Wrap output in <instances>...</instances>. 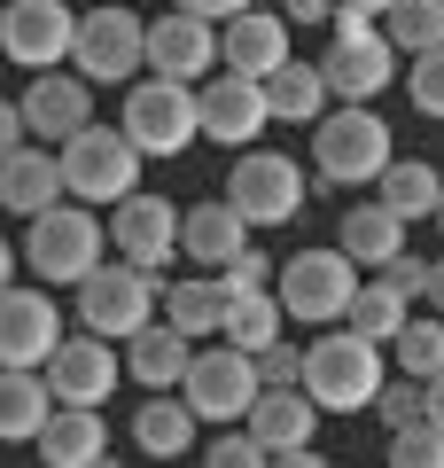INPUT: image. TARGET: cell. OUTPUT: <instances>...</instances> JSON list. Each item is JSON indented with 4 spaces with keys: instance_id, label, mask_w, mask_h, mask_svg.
<instances>
[{
    "instance_id": "6da1fadb",
    "label": "cell",
    "mask_w": 444,
    "mask_h": 468,
    "mask_svg": "<svg viewBox=\"0 0 444 468\" xmlns=\"http://www.w3.org/2000/svg\"><path fill=\"white\" fill-rule=\"evenodd\" d=\"M382 351H390V344L359 335L351 320H335L328 335L304 344V390L320 399V414H375V390L390 383Z\"/></svg>"
},
{
    "instance_id": "7a4b0ae2",
    "label": "cell",
    "mask_w": 444,
    "mask_h": 468,
    "mask_svg": "<svg viewBox=\"0 0 444 468\" xmlns=\"http://www.w3.org/2000/svg\"><path fill=\"white\" fill-rule=\"evenodd\" d=\"M101 242H110V227H101L94 203H48L24 227V273H39L48 289H63V282L79 289L101 266Z\"/></svg>"
},
{
    "instance_id": "3957f363",
    "label": "cell",
    "mask_w": 444,
    "mask_h": 468,
    "mask_svg": "<svg viewBox=\"0 0 444 468\" xmlns=\"http://www.w3.org/2000/svg\"><path fill=\"white\" fill-rule=\"evenodd\" d=\"M390 125L375 117V101H344L312 125V172L328 187H375L390 172Z\"/></svg>"
},
{
    "instance_id": "277c9868",
    "label": "cell",
    "mask_w": 444,
    "mask_h": 468,
    "mask_svg": "<svg viewBox=\"0 0 444 468\" xmlns=\"http://www.w3.org/2000/svg\"><path fill=\"white\" fill-rule=\"evenodd\" d=\"M117 125L141 141V156H187V149L203 141V101H196V86H187V79L148 70V79L125 86V110H117Z\"/></svg>"
},
{
    "instance_id": "5b68a950",
    "label": "cell",
    "mask_w": 444,
    "mask_h": 468,
    "mask_svg": "<svg viewBox=\"0 0 444 468\" xmlns=\"http://www.w3.org/2000/svg\"><path fill=\"white\" fill-rule=\"evenodd\" d=\"M273 289H280V313H289L296 328H335V320L351 313V297H359V258H351L344 242L296 250V258H280Z\"/></svg>"
},
{
    "instance_id": "8992f818",
    "label": "cell",
    "mask_w": 444,
    "mask_h": 468,
    "mask_svg": "<svg viewBox=\"0 0 444 468\" xmlns=\"http://www.w3.org/2000/svg\"><path fill=\"white\" fill-rule=\"evenodd\" d=\"M156 313H164V282H156L148 266H132V258L94 266V273L79 282V328L110 335V344H132Z\"/></svg>"
},
{
    "instance_id": "52a82bcc",
    "label": "cell",
    "mask_w": 444,
    "mask_h": 468,
    "mask_svg": "<svg viewBox=\"0 0 444 468\" xmlns=\"http://www.w3.org/2000/svg\"><path fill=\"white\" fill-rule=\"evenodd\" d=\"M141 141L125 133V125H79V133L63 141V180L79 203H125L132 187H141Z\"/></svg>"
},
{
    "instance_id": "ba28073f",
    "label": "cell",
    "mask_w": 444,
    "mask_h": 468,
    "mask_svg": "<svg viewBox=\"0 0 444 468\" xmlns=\"http://www.w3.org/2000/svg\"><path fill=\"white\" fill-rule=\"evenodd\" d=\"M70 70H86L94 86H132L148 70V16H132L125 0L86 8L79 39H70Z\"/></svg>"
},
{
    "instance_id": "9c48e42d",
    "label": "cell",
    "mask_w": 444,
    "mask_h": 468,
    "mask_svg": "<svg viewBox=\"0 0 444 468\" xmlns=\"http://www.w3.org/2000/svg\"><path fill=\"white\" fill-rule=\"evenodd\" d=\"M258 390H265L258 351H242V344H227V335H218V344H196V367H187L180 399L196 406V421H249Z\"/></svg>"
},
{
    "instance_id": "30bf717a",
    "label": "cell",
    "mask_w": 444,
    "mask_h": 468,
    "mask_svg": "<svg viewBox=\"0 0 444 468\" xmlns=\"http://www.w3.org/2000/svg\"><path fill=\"white\" fill-rule=\"evenodd\" d=\"M304 196H312V180H304L296 156H280V149H242L234 172H227V203L249 227H289V218L304 211Z\"/></svg>"
},
{
    "instance_id": "8fae6325",
    "label": "cell",
    "mask_w": 444,
    "mask_h": 468,
    "mask_svg": "<svg viewBox=\"0 0 444 468\" xmlns=\"http://www.w3.org/2000/svg\"><path fill=\"white\" fill-rule=\"evenodd\" d=\"M320 70H328V94L335 101H375L382 86L397 79V48H390L382 24L335 8V39H328V55H320Z\"/></svg>"
},
{
    "instance_id": "7c38bea8",
    "label": "cell",
    "mask_w": 444,
    "mask_h": 468,
    "mask_svg": "<svg viewBox=\"0 0 444 468\" xmlns=\"http://www.w3.org/2000/svg\"><path fill=\"white\" fill-rule=\"evenodd\" d=\"M249 430L258 445L273 452L280 468H320L328 452H312V430H320V399L304 383H265L258 406H249Z\"/></svg>"
},
{
    "instance_id": "4fadbf2b",
    "label": "cell",
    "mask_w": 444,
    "mask_h": 468,
    "mask_svg": "<svg viewBox=\"0 0 444 468\" xmlns=\"http://www.w3.org/2000/svg\"><path fill=\"white\" fill-rule=\"evenodd\" d=\"M70 39H79V8L63 0H8V16H0V55L16 70L70 63Z\"/></svg>"
},
{
    "instance_id": "5bb4252c",
    "label": "cell",
    "mask_w": 444,
    "mask_h": 468,
    "mask_svg": "<svg viewBox=\"0 0 444 468\" xmlns=\"http://www.w3.org/2000/svg\"><path fill=\"white\" fill-rule=\"evenodd\" d=\"M180 218L187 211H172V196H141V187H132L125 203H110V250L164 282L172 250H180Z\"/></svg>"
},
{
    "instance_id": "9a60e30c",
    "label": "cell",
    "mask_w": 444,
    "mask_h": 468,
    "mask_svg": "<svg viewBox=\"0 0 444 468\" xmlns=\"http://www.w3.org/2000/svg\"><path fill=\"white\" fill-rule=\"evenodd\" d=\"M117 375H125V359H117V344H110V335H94V328L63 335V344H55V359H48L55 406H110Z\"/></svg>"
},
{
    "instance_id": "2e32d148",
    "label": "cell",
    "mask_w": 444,
    "mask_h": 468,
    "mask_svg": "<svg viewBox=\"0 0 444 468\" xmlns=\"http://www.w3.org/2000/svg\"><path fill=\"white\" fill-rule=\"evenodd\" d=\"M24 125H32V141H55L63 149L79 125H94V79L86 70H32V86H24Z\"/></svg>"
},
{
    "instance_id": "e0dca14e",
    "label": "cell",
    "mask_w": 444,
    "mask_h": 468,
    "mask_svg": "<svg viewBox=\"0 0 444 468\" xmlns=\"http://www.w3.org/2000/svg\"><path fill=\"white\" fill-rule=\"evenodd\" d=\"M63 344V313L48 289H0V367H48Z\"/></svg>"
},
{
    "instance_id": "ac0fdd59",
    "label": "cell",
    "mask_w": 444,
    "mask_h": 468,
    "mask_svg": "<svg viewBox=\"0 0 444 468\" xmlns=\"http://www.w3.org/2000/svg\"><path fill=\"white\" fill-rule=\"evenodd\" d=\"M196 101H203V141H227V149H249V141L273 125L265 79H242V70H227V79H203Z\"/></svg>"
},
{
    "instance_id": "d6986e66",
    "label": "cell",
    "mask_w": 444,
    "mask_h": 468,
    "mask_svg": "<svg viewBox=\"0 0 444 468\" xmlns=\"http://www.w3.org/2000/svg\"><path fill=\"white\" fill-rule=\"evenodd\" d=\"M211 63H218V24L211 16H196V8H164V16H148V70L196 86Z\"/></svg>"
},
{
    "instance_id": "ffe728a7",
    "label": "cell",
    "mask_w": 444,
    "mask_h": 468,
    "mask_svg": "<svg viewBox=\"0 0 444 468\" xmlns=\"http://www.w3.org/2000/svg\"><path fill=\"white\" fill-rule=\"evenodd\" d=\"M70 180H63V149H48V141H24L16 156H0V211L16 218H39L48 203H63Z\"/></svg>"
},
{
    "instance_id": "44dd1931",
    "label": "cell",
    "mask_w": 444,
    "mask_h": 468,
    "mask_svg": "<svg viewBox=\"0 0 444 468\" xmlns=\"http://www.w3.org/2000/svg\"><path fill=\"white\" fill-rule=\"evenodd\" d=\"M296 55L289 39V16H265V8H242V16L218 24V63L242 70V79H265V70H280Z\"/></svg>"
},
{
    "instance_id": "7402d4cb",
    "label": "cell",
    "mask_w": 444,
    "mask_h": 468,
    "mask_svg": "<svg viewBox=\"0 0 444 468\" xmlns=\"http://www.w3.org/2000/svg\"><path fill=\"white\" fill-rule=\"evenodd\" d=\"M249 234H258V227H249V218L234 211L227 196H218V203H187V218H180V250L196 258V266L218 273V266H234V258L249 250Z\"/></svg>"
},
{
    "instance_id": "603a6c76",
    "label": "cell",
    "mask_w": 444,
    "mask_h": 468,
    "mask_svg": "<svg viewBox=\"0 0 444 468\" xmlns=\"http://www.w3.org/2000/svg\"><path fill=\"white\" fill-rule=\"evenodd\" d=\"M39 461L48 468H101L110 461V421L101 406H55L39 430Z\"/></svg>"
},
{
    "instance_id": "cb8c5ba5",
    "label": "cell",
    "mask_w": 444,
    "mask_h": 468,
    "mask_svg": "<svg viewBox=\"0 0 444 468\" xmlns=\"http://www.w3.org/2000/svg\"><path fill=\"white\" fill-rule=\"evenodd\" d=\"M187 367H196V335H180L172 320H148V328L125 344V375L141 390H180Z\"/></svg>"
},
{
    "instance_id": "d4e9b609",
    "label": "cell",
    "mask_w": 444,
    "mask_h": 468,
    "mask_svg": "<svg viewBox=\"0 0 444 468\" xmlns=\"http://www.w3.org/2000/svg\"><path fill=\"white\" fill-rule=\"evenodd\" d=\"M48 414H55L48 367H0V445H39Z\"/></svg>"
},
{
    "instance_id": "484cf974",
    "label": "cell",
    "mask_w": 444,
    "mask_h": 468,
    "mask_svg": "<svg viewBox=\"0 0 444 468\" xmlns=\"http://www.w3.org/2000/svg\"><path fill=\"white\" fill-rule=\"evenodd\" d=\"M132 445H141L148 461H180V452H196V406L172 399V390H148L141 414H132Z\"/></svg>"
},
{
    "instance_id": "4316f807",
    "label": "cell",
    "mask_w": 444,
    "mask_h": 468,
    "mask_svg": "<svg viewBox=\"0 0 444 468\" xmlns=\"http://www.w3.org/2000/svg\"><path fill=\"white\" fill-rule=\"evenodd\" d=\"M265 101H273V117L280 125H320V117H328V70L320 63H280V70H265Z\"/></svg>"
},
{
    "instance_id": "83f0119b",
    "label": "cell",
    "mask_w": 444,
    "mask_h": 468,
    "mask_svg": "<svg viewBox=\"0 0 444 468\" xmlns=\"http://www.w3.org/2000/svg\"><path fill=\"white\" fill-rule=\"evenodd\" d=\"M335 242H344L351 258H359V266H390L397 250H406V218L390 211V203H351L344 211V227H335Z\"/></svg>"
},
{
    "instance_id": "f1b7e54d",
    "label": "cell",
    "mask_w": 444,
    "mask_h": 468,
    "mask_svg": "<svg viewBox=\"0 0 444 468\" xmlns=\"http://www.w3.org/2000/svg\"><path fill=\"white\" fill-rule=\"evenodd\" d=\"M280 328H289V313H280V289H227V304H218V335H227V344L265 351Z\"/></svg>"
},
{
    "instance_id": "f546056e",
    "label": "cell",
    "mask_w": 444,
    "mask_h": 468,
    "mask_svg": "<svg viewBox=\"0 0 444 468\" xmlns=\"http://www.w3.org/2000/svg\"><path fill=\"white\" fill-rule=\"evenodd\" d=\"M375 196L390 203L397 218H437V203H444V180H437V165H413V156H390V172L375 180Z\"/></svg>"
},
{
    "instance_id": "4dcf8cb0",
    "label": "cell",
    "mask_w": 444,
    "mask_h": 468,
    "mask_svg": "<svg viewBox=\"0 0 444 468\" xmlns=\"http://www.w3.org/2000/svg\"><path fill=\"white\" fill-rule=\"evenodd\" d=\"M218 304H227L218 273H196V282H164V320H172L180 335H196V344H211V335H218Z\"/></svg>"
},
{
    "instance_id": "1f68e13d",
    "label": "cell",
    "mask_w": 444,
    "mask_h": 468,
    "mask_svg": "<svg viewBox=\"0 0 444 468\" xmlns=\"http://www.w3.org/2000/svg\"><path fill=\"white\" fill-rule=\"evenodd\" d=\"M344 320H351L359 335H375V344H390V335L413 320V297L390 282V273H375V282H359V297H351V313H344Z\"/></svg>"
},
{
    "instance_id": "d6a6232c",
    "label": "cell",
    "mask_w": 444,
    "mask_h": 468,
    "mask_svg": "<svg viewBox=\"0 0 444 468\" xmlns=\"http://www.w3.org/2000/svg\"><path fill=\"white\" fill-rule=\"evenodd\" d=\"M382 32H390V48L406 55H428V48H444V0H397L390 16H382Z\"/></svg>"
},
{
    "instance_id": "836d02e7",
    "label": "cell",
    "mask_w": 444,
    "mask_h": 468,
    "mask_svg": "<svg viewBox=\"0 0 444 468\" xmlns=\"http://www.w3.org/2000/svg\"><path fill=\"white\" fill-rule=\"evenodd\" d=\"M390 359H397V375H421V383H428V375L444 367V313H437V320L413 313L406 328L390 335Z\"/></svg>"
},
{
    "instance_id": "e575fe53",
    "label": "cell",
    "mask_w": 444,
    "mask_h": 468,
    "mask_svg": "<svg viewBox=\"0 0 444 468\" xmlns=\"http://www.w3.org/2000/svg\"><path fill=\"white\" fill-rule=\"evenodd\" d=\"M390 461L397 468H444V421H406V430H390Z\"/></svg>"
},
{
    "instance_id": "d590c367",
    "label": "cell",
    "mask_w": 444,
    "mask_h": 468,
    "mask_svg": "<svg viewBox=\"0 0 444 468\" xmlns=\"http://www.w3.org/2000/svg\"><path fill=\"white\" fill-rule=\"evenodd\" d=\"M421 414H428L421 375H390V383L375 390V421H382V430H406V421H421Z\"/></svg>"
},
{
    "instance_id": "8d00e7d4",
    "label": "cell",
    "mask_w": 444,
    "mask_h": 468,
    "mask_svg": "<svg viewBox=\"0 0 444 468\" xmlns=\"http://www.w3.org/2000/svg\"><path fill=\"white\" fill-rule=\"evenodd\" d=\"M203 461H211V468H265L273 452L258 445V430H249V421H218V437L203 445Z\"/></svg>"
},
{
    "instance_id": "74e56055",
    "label": "cell",
    "mask_w": 444,
    "mask_h": 468,
    "mask_svg": "<svg viewBox=\"0 0 444 468\" xmlns=\"http://www.w3.org/2000/svg\"><path fill=\"white\" fill-rule=\"evenodd\" d=\"M406 94H413V110H421V117H437V125H444V48L413 55V79H406Z\"/></svg>"
},
{
    "instance_id": "f35d334b",
    "label": "cell",
    "mask_w": 444,
    "mask_h": 468,
    "mask_svg": "<svg viewBox=\"0 0 444 468\" xmlns=\"http://www.w3.org/2000/svg\"><path fill=\"white\" fill-rule=\"evenodd\" d=\"M273 273H280V258H265V250H242L234 266H218V289H273Z\"/></svg>"
},
{
    "instance_id": "ab89813d",
    "label": "cell",
    "mask_w": 444,
    "mask_h": 468,
    "mask_svg": "<svg viewBox=\"0 0 444 468\" xmlns=\"http://www.w3.org/2000/svg\"><path fill=\"white\" fill-rule=\"evenodd\" d=\"M258 375H265V383H304V344L273 335V344L258 351Z\"/></svg>"
},
{
    "instance_id": "60d3db41",
    "label": "cell",
    "mask_w": 444,
    "mask_h": 468,
    "mask_svg": "<svg viewBox=\"0 0 444 468\" xmlns=\"http://www.w3.org/2000/svg\"><path fill=\"white\" fill-rule=\"evenodd\" d=\"M382 273H390V282L406 289L413 304H428V258H406V250H397V258H390V266H382Z\"/></svg>"
},
{
    "instance_id": "b9f144b4",
    "label": "cell",
    "mask_w": 444,
    "mask_h": 468,
    "mask_svg": "<svg viewBox=\"0 0 444 468\" xmlns=\"http://www.w3.org/2000/svg\"><path fill=\"white\" fill-rule=\"evenodd\" d=\"M24 141H32V125H24V101H0V156H16Z\"/></svg>"
},
{
    "instance_id": "7bdbcfd3",
    "label": "cell",
    "mask_w": 444,
    "mask_h": 468,
    "mask_svg": "<svg viewBox=\"0 0 444 468\" xmlns=\"http://www.w3.org/2000/svg\"><path fill=\"white\" fill-rule=\"evenodd\" d=\"M289 24H335V0H280Z\"/></svg>"
},
{
    "instance_id": "ee69618b",
    "label": "cell",
    "mask_w": 444,
    "mask_h": 468,
    "mask_svg": "<svg viewBox=\"0 0 444 468\" xmlns=\"http://www.w3.org/2000/svg\"><path fill=\"white\" fill-rule=\"evenodd\" d=\"M172 8H196V16L227 24V16H242V8H258V0H172Z\"/></svg>"
},
{
    "instance_id": "f6af8a7d",
    "label": "cell",
    "mask_w": 444,
    "mask_h": 468,
    "mask_svg": "<svg viewBox=\"0 0 444 468\" xmlns=\"http://www.w3.org/2000/svg\"><path fill=\"white\" fill-rule=\"evenodd\" d=\"M335 8H344V16H366V24H382L397 8V0H335Z\"/></svg>"
},
{
    "instance_id": "bcb514c9",
    "label": "cell",
    "mask_w": 444,
    "mask_h": 468,
    "mask_svg": "<svg viewBox=\"0 0 444 468\" xmlns=\"http://www.w3.org/2000/svg\"><path fill=\"white\" fill-rule=\"evenodd\" d=\"M16 266H24V250H16V242H0V289H16Z\"/></svg>"
},
{
    "instance_id": "7dc6e473",
    "label": "cell",
    "mask_w": 444,
    "mask_h": 468,
    "mask_svg": "<svg viewBox=\"0 0 444 468\" xmlns=\"http://www.w3.org/2000/svg\"><path fill=\"white\" fill-rule=\"evenodd\" d=\"M428 313H444V258H428Z\"/></svg>"
},
{
    "instance_id": "c3c4849f",
    "label": "cell",
    "mask_w": 444,
    "mask_h": 468,
    "mask_svg": "<svg viewBox=\"0 0 444 468\" xmlns=\"http://www.w3.org/2000/svg\"><path fill=\"white\" fill-rule=\"evenodd\" d=\"M421 390H428V421H444V367H437V375H428V383H421Z\"/></svg>"
},
{
    "instance_id": "681fc988",
    "label": "cell",
    "mask_w": 444,
    "mask_h": 468,
    "mask_svg": "<svg viewBox=\"0 0 444 468\" xmlns=\"http://www.w3.org/2000/svg\"><path fill=\"white\" fill-rule=\"evenodd\" d=\"M437 234H444V203H437Z\"/></svg>"
},
{
    "instance_id": "f907efd6",
    "label": "cell",
    "mask_w": 444,
    "mask_h": 468,
    "mask_svg": "<svg viewBox=\"0 0 444 468\" xmlns=\"http://www.w3.org/2000/svg\"><path fill=\"white\" fill-rule=\"evenodd\" d=\"M0 16H8V0H0Z\"/></svg>"
}]
</instances>
